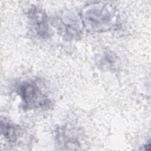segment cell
Returning <instances> with one entry per match:
<instances>
[{
	"label": "cell",
	"instance_id": "obj_1",
	"mask_svg": "<svg viewBox=\"0 0 151 151\" xmlns=\"http://www.w3.org/2000/svg\"><path fill=\"white\" fill-rule=\"evenodd\" d=\"M19 93L24 103L29 107H41L48 103L47 98L33 82L22 83L19 87Z\"/></svg>",
	"mask_w": 151,
	"mask_h": 151
},
{
	"label": "cell",
	"instance_id": "obj_2",
	"mask_svg": "<svg viewBox=\"0 0 151 151\" xmlns=\"http://www.w3.org/2000/svg\"><path fill=\"white\" fill-rule=\"evenodd\" d=\"M31 24L37 34L42 37L47 36L48 34V25L45 16L40 11L34 10L31 14Z\"/></svg>",
	"mask_w": 151,
	"mask_h": 151
},
{
	"label": "cell",
	"instance_id": "obj_3",
	"mask_svg": "<svg viewBox=\"0 0 151 151\" xmlns=\"http://www.w3.org/2000/svg\"><path fill=\"white\" fill-rule=\"evenodd\" d=\"M87 19L89 22V24L93 26L94 28H100L101 26L109 22L110 20V15H107V14H105L102 11H99L95 9L94 11H90L88 14H87Z\"/></svg>",
	"mask_w": 151,
	"mask_h": 151
},
{
	"label": "cell",
	"instance_id": "obj_4",
	"mask_svg": "<svg viewBox=\"0 0 151 151\" xmlns=\"http://www.w3.org/2000/svg\"><path fill=\"white\" fill-rule=\"evenodd\" d=\"M1 131L4 136L11 142H14L17 139V129L8 122L1 121Z\"/></svg>",
	"mask_w": 151,
	"mask_h": 151
}]
</instances>
